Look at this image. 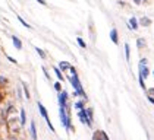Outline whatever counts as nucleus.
<instances>
[{
    "label": "nucleus",
    "instance_id": "nucleus-18",
    "mask_svg": "<svg viewBox=\"0 0 154 140\" xmlns=\"http://www.w3.org/2000/svg\"><path fill=\"white\" fill-rule=\"evenodd\" d=\"M140 22H141V25H144V26H148V25H150V23H151V19H150V18H147V16H145V18H142L141 21H140Z\"/></svg>",
    "mask_w": 154,
    "mask_h": 140
},
{
    "label": "nucleus",
    "instance_id": "nucleus-27",
    "mask_svg": "<svg viewBox=\"0 0 154 140\" xmlns=\"http://www.w3.org/2000/svg\"><path fill=\"white\" fill-rule=\"evenodd\" d=\"M41 70L44 71V76H46L47 79H50V74H48V71H47V70H46V67H43V69H41Z\"/></svg>",
    "mask_w": 154,
    "mask_h": 140
},
{
    "label": "nucleus",
    "instance_id": "nucleus-1",
    "mask_svg": "<svg viewBox=\"0 0 154 140\" xmlns=\"http://www.w3.org/2000/svg\"><path fill=\"white\" fill-rule=\"evenodd\" d=\"M59 117H60V123L65 127L66 131H72V121H71V108H63L59 106Z\"/></svg>",
    "mask_w": 154,
    "mask_h": 140
},
{
    "label": "nucleus",
    "instance_id": "nucleus-19",
    "mask_svg": "<svg viewBox=\"0 0 154 140\" xmlns=\"http://www.w3.org/2000/svg\"><path fill=\"white\" fill-rule=\"evenodd\" d=\"M18 21H19L21 23H22V25H24L25 28H28V29H32V26H31V25H29L28 22H25V21L22 19V18H21V16H18Z\"/></svg>",
    "mask_w": 154,
    "mask_h": 140
},
{
    "label": "nucleus",
    "instance_id": "nucleus-4",
    "mask_svg": "<svg viewBox=\"0 0 154 140\" xmlns=\"http://www.w3.org/2000/svg\"><path fill=\"white\" fill-rule=\"evenodd\" d=\"M138 71H140L138 77H142L144 80L148 77L150 70H148V66H147V58H141V60H140V64H138Z\"/></svg>",
    "mask_w": 154,
    "mask_h": 140
},
{
    "label": "nucleus",
    "instance_id": "nucleus-26",
    "mask_svg": "<svg viewBox=\"0 0 154 140\" xmlns=\"http://www.w3.org/2000/svg\"><path fill=\"white\" fill-rule=\"evenodd\" d=\"M147 99L150 101V104H153V105H154V96H151V95H148V96H147Z\"/></svg>",
    "mask_w": 154,
    "mask_h": 140
},
{
    "label": "nucleus",
    "instance_id": "nucleus-20",
    "mask_svg": "<svg viewBox=\"0 0 154 140\" xmlns=\"http://www.w3.org/2000/svg\"><path fill=\"white\" fill-rule=\"evenodd\" d=\"M76 42L79 44V47H81V48H87V44H85V41H84L81 36H78V38H76Z\"/></svg>",
    "mask_w": 154,
    "mask_h": 140
},
{
    "label": "nucleus",
    "instance_id": "nucleus-25",
    "mask_svg": "<svg viewBox=\"0 0 154 140\" xmlns=\"http://www.w3.org/2000/svg\"><path fill=\"white\" fill-rule=\"evenodd\" d=\"M8 60H9L11 63H13V64H18V61H16V60H15L13 57H11V56H8Z\"/></svg>",
    "mask_w": 154,
    "mask_h": 140
},
{
    "label": "nucleus",
    "instance_id": "nucleus-5",
    "mask_svg": "<svg viewBox=\"0 0 154 140\" xmlns=\"http://www.w3.org/2000/svg\"><path fill=\"white\" fill-rule=\"evenodd\" d=\"M78 118H79V121L82 123L84 126H87V127H93V120L88 117L87 108H85V109H81V111H78Z\"/></svg>",
    "mask_w": 154,
    "mask_h": 140
},
{
    "label": "nucleus",
    "instance_id": "nucleus-17",
    "mask_svg": "<svg viewBox=\"0 0 154 140\" xmlns=\"http://www.w3.org/2000/svg\"><path fill=\"white\" fill-rule=\"evenodd\" d=\"M25 123H26V112L24 108H21V126H25Z\"/></svg>",
    "mask_w": 154,
    "mask_h": 140
},
{
    "label": "nucleus",
    "instance_id": "nucleus-24",
    "mask_svg": "<svg viewBox=\"0 0 154 140\" xmlns=\"http://www.w3.org/2000/svg\"><path fill=\"white\" fill-rule=\"evenodd\" d=\"M87 112H88V117L94 121V111H93V108H87Z\"/></svg>",
    "mask_w": 154,
    "mask_h": 140
},
{
    "label": "nucleus",
    "instance_id": "nucleus-15",
    "mask_svg": "<svg viewBox=\"0 0 154 140\" xmlns=\"http://www.w3.org/2000/svg\"><path fill=\"white\" fill-rule=\"evenodd\" d=\"M21 83H22V89H24L25 98H26V99H29V98H31V95H29V89H28V86H26V83H25V82H21Z\"/></svg>",
    "mask_w": 154,
    "mask_h": 140
},
{
    "label": "nucleus",
    "instance_id": "nucleus-12",
    "mask_svg": "<svg viewBox=\"0 0 154 140\" xmlns=\"http://www.w3.org/2000/svg\"><path fill=\"white\" fill-rule=\"evenodd\" d=\"M73 108H75L76 111H81V109H85V101H76V102L73 104Z\"/></svg>",
    "mask_w": 154,
    "mask_h": 140
},
{
    "label": "nucleus",
    "instance_id": "nucleus-28",
    "mask_svg": "<svg viewBox=\"0 0 154 140\" xmlns=\"http://www.w3.org/2000/svg\"><path fill=\"white\" fill-rule=\"evenodd\" d=\"M37 1H38L40 4H43V6H47V1H46V0H37Z\"/></svg>",
    "mask_w": 154,
    "mask_h": 140
},
{
    "label": "nucleus",
    "instance_id": "nucleus-7",
    "mask_svg": "<svg viewBox=\"0 0 154 140\" xmlns=\"http://www.w3.org/2000/svg\"><path fill=\"white\" fill-rule=\"evenodd\" d=\"M93 140H110V139H109L106 131L97 130V131H94V134H93Z\"/></svg>",
    "mask_w": 154,
    "mask_h": 140
},
{
    "label": "nucleus",
    "instance_id": "nucleus-29",
    "mask_svg": "<svg viewBox=\"0 0 154 140\" xmlns=\"http://www.w3.org/2000/svg\"><path fill=\"white\" fill-rule=\"evenodd\" d=\"M6 77H3V76H0V85H3V83H6Z\"/></svg>",
    "mask_w": 154,
    "mask_h": 140
},
{
    "label": "nucleus",
    "instance_id": "nucleus-13",
    "mask_svg": "<svg viewBox=\"0 0 154 140\" xmlns=\"http://www.w3.org/2000/svg\"><path fill=\"white\" fill-rule=\"evenodd\" d=\"M59 69L62 70V71H66V70L71 69V64H69L68 61H60L59 63Z\"/></svg>",
    "mask_w": 154,
    "mask_h": 140
},
{
    "label": "nucleus",
    "instance_id": "nucleus-32",
    "mask_svg": "<svg viewBox=\"0 0 154 140\" xmlns=\"http://www.w3.org/2000/svg\"><path fill=\"white\" fill-rule=\"evenodd\" d=\"M144 1H145V0H144Z\"/></svg>",
    "mask_w": 154,
    "mask_h": 140
},
{
    "label": "nucleus",
    "instance_id": "nucleus-16",
    "mask_svg": "<svg viewBox=\"0 0 154 140\" xmlns=\"http://www.w3.org/2000/svg\"><path fill=\"white\" fill-rule=\"evenodd\" d=\"M125 57H126V60L129 61V58H131V47L128 42H125Z\"/></svg>",
    "mask_w": 154,
    "mask_h": 140
},
{
    "label": "nucleus",
    "instance_id": "nucleus-8",
    "mask_svg": "<svg viewBox=\"0 0 154 140\" xmlns=\"http://www.w3.org/2000/svg\"><path fill=\"white\" fill-rule=\"evenodd\" d=\"M29 134H31V139L32 140H37L38 136H37V126H35V121L32 120L31 124H29Z\"/></svg>",
    "mask_w": 154,
    "mask_h": 140
},
{
    "label": "nucleus",
    "instance_id": "nucleus-30",
    "mask_svg": "<svg viewBox=\"0 0 154 140\" xmlns=\"http://www.w3.org/2000/svg\"><path fill=\"white\" fill-rule=\"evenodd\" d=\"M9 140H19V139H18V137H15V136H12V137H11Z\"/></svg>",
    "mask_w": 154,
    "mask_h": 140
},
{
    "label": "nucleus",
    "instance_id": "nucleus-21",
    "mask_svg": "<svg viewBox=\"0 0 154 140\" xmlns=\"http://www.w3.org/2000/svg\"><path fill=\"white\" fill-rule=\"evenodd\" d=\"M35 51H37V54H38V56H40L41 58H43V60L46 58V53H44V51H43L41 48H38V47H35Z\"/></svg>",
    "mask_w": 154,
    "mask_h": 140
},
{
    "label": "nucleus",
    "instance_id": "nucleus-2",
    "mask_svg": "<svg viewBox=\"0 0 154 140\" xmlns=\"http://www.w3.org/2000/svg\"><path fill=\"white\" fill-rule=\"evenodd\" d=\"M69 80H71V85L73 88V96H82L84 101H87V95H85V91H84L82 85H81V80L78 77V73H73Z\"/></svg>",
    "mask_w": 154,
    "mask_h": 140
},
{
    "label": "nucleus",
    "instance_id": "nucleus-6",
    "mask_svg": "<svg viewBox=\"0 0 154 140\" xmlns=\"http://www.w3.org/2000/svg\"><path fill=\"white\" fill-rule=\"evenodd\" d=\"M68 99H69V95L66 91H62L59 93V96H57V101H59V106H63V108H71L69 106V102H68Z\"/></svg>",
    "mask_w": 154,
    "mask_h": 140
},
{
    "label": "nucleus",
    "instance_id": "nucleus-10",
    "mask_svg": "<svg viewBox=\"0 0 154 140\" xmlns=\"http://www.w3.org/2000/svg\"><path fill=\"white\" fill-rule=\"evenodd\" d=\"M128 26H129V29H134V31L138 29V19H137L135 16H132L129 19V25H128Z\"/></svg>",
    "mask_w": 154,
    "mask_h": 140
},
{
    "label": "nucleus",
    "instance_id": "nucleus-9",
    "mask_svg": "<svg viewBox=\"0 0 154 140\" xmlns=\"http://www.w3.org/2000/svg\"><path fill=\"white\" fill-rule=\"evenodd\" d=\"M110 39H112V42L113 44H119V36H118V29L116 28H112V31H110Z\"/></svg>",
    "mask_w": 154,
    "mask_h": 140
},
{
    "label": "nucleus",
    "instance_id": "nucleus-23",
    "mask_svg": "<svg viewBox=\"0 0 154 140\" xmlns=\"http://www.w3.org/2000/svg\"><path fill=\"white\" fill-rule=\"evenodd\" d=\"M54 89H56V91H57V92H62V82H56V83H54Z\"/></svg>",
    "mask_w": 154,
    "mask_h": 140
},
{
    "label": "nucleus",
    "instance_id": "nucleus-31",
    "mask_svg": "<svg viewBox=\"0 0 154 140\" xmlns=\"http://www.w3.org/2000/svg\"><path fill=\"white\" fill-rule=\"evenodd\" d=\"M153 77H154V71H153Z\"/></svg>",
    "mask_w": 154,
    "mask_h": 140
},
{
    "label": "nucleus",
    "instance_id": "nucleus-22",
    "mask_svg": "<svg viewBox=\"0 0 154 140\" xmlns=\"http://www.w3.org/2000/svg\"><path fill=\"white\" fill-rule=\"evenodd\" d=\"M137 45H138V48L145 47V39H144V38H138V39H137Z\"/></svg>",
    "mask_w": 154,
    "mask_h": 140
},
{
    "label": "nucleus",
    "instance_id": "nucleus-14",
    "mask_svg": "<svg viewBox=\"0 0 154 140\" xmlns=\"http://www.w3.org/2000/svg\"><path fill=\"white\" fill-rule=\"evenodd\" d=\"M53 70H54V74L57 76V79H59V82H63V80H65V76L62 74V70H60L59 67H54Z\"/></svg>",
    "mask_w": 154,
    "mask_h": 140
},
{
    "label": "nucleus",
    "instance_id": "nucleus-11",
    "mask_svg": "<svg viewBox=\"0 0 154 140\" xmlns=\"http://www.w3.org/2000/svg\"><path fill=\"white\" fill-rule=\"evenodd\" d=\"M12 42H13V45H15V48L22 50V41H21L18 36H15V35H13V36H12Z\"/></svg>",
    "mask_w": 154,
    "mask_h": 140
},
{
    "label": "nucleus",
    "instance_id": "nucleus-3",
    "mask_svg": "<svg viewBox=\"0 0 154 140\" xmlns=\"http://www.w3.org/2000/svg\"><path fill=\"white\" fill-rule=\"evenodd\" d=\"M37 106H38V111H40V114H41V117H43V118L46 120V123H47L48 128H50V131H53V133H54L56 130H54V126L51 124V121H50V118H48V112H47V109H46V106H44V105L41 104L40 101L37 102Z\"/></svg>",
    "mask_w": 154,
    "mask_h": 140
}]
</instances>
